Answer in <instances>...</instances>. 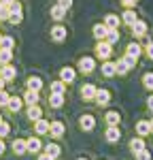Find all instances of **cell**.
<instances>
[{"label": "cell", "instance_id": "obj_39", "mask_svg": "<svg viewBox=\"0 0 153 160\" xmlns=\"http://www.w3.org/2000/svg\"><path fill=\"white\" fill-rule=\"evenodd\" d=\"M9 130H11L9 124H4V122L0 124V137H7V135H9Z\"/></svg>", "mask_w": 153, "mask_h": 160}, {"label": "cell", "instance_id": "obj_46", "mask_svg": "<svg viewBox=\"0 0 153 160\" xmlns=\"http://www.w3.org/2000/svg\"><path fill=\"white\" fill-rule=\"evenodd\" d=\"M4 83H7V81H4V79H2V77H0V90H2V88H4Z\"/></svg>", "mask_w": 153, "mask_h": 160}, {"label": "cell", "instance_id": "obj_41", "mask_svg": "<svg viewBox=\"0 0 153 160\" xmlns=\"http://www.w3.org/2000/svg\"><path fill=\"white\" fill-rule=\"evenodd\" d=\"M58 4H62L64 9H66V11H68V9H70V7H72V0H58Z\"/></svg>", "mask_w": 153, "mask_h": 160}, {"label": "cell", "instance_id": "obj_23", "mask_svg": "<svg viewBox=\"0 0 153 160\" xmlns=\"http://www.w3.org/2000/svg\"><path fill=\"white\" fill-rule=\"evenodd\" d=\"M11 58H13V51L11 49L0 47V64H2V66H4V64H11Z\"/></svg>", "mask_w": 153, "mask_h": 160}, {"label": "cell", "instance_id": "obj_38", "mask_svg": "<svg viewBox=\"0 0 153 160\" xmlns=\"http://www.w3.org/2000/svg\"><path fill=\"white\" fill-rule=\"evenodd\" d=\"M9 15H11L9 13V7L7 4H0V19H9Z\"/></svg>", "mask_w": 153, "mask_h": 160}, {"label": "cell", "instance_id": "obj_43", "mask_svg": "<svg viewBox=\"0 0 153 160\" xmlns=\"http://www.w3.org/2000/svg\"><path fill=\"white\" fill-rule=\"evenodd\" d=\"M147 105H149V109L153 111V94H149V98H147Z\"/></svg>", "mask_w": 153, "mask_h": 160}, {"label": "cell", "instance_id": "obj_45", "mask_svg": "<svg viewBox=\"0 0 153 160\" xmlns=\"http://www.w3.org/2000/svg\"><path fill=\"white\" fill-rule=\"evenodd\" d=\"M11 2H15V0H0V4H7V7H9Z\"/></svg>", "mask_w": 153, "mask_h": 160}, {"label": "cell", "instance_id": "obj_24", "mask_svg": "<svg viewBox=\"0 0 153 160\" xmlns=\"http://www.w3.org/2000/svg\"><path fill=\"white\" fill-rule=\"evenodd\" d=\"M130 149L136 154V152H140V149H145V141H142V137H136V139H132L130 141Z\"/></svg>", "mask_w": 153, "mask_h": 160}, {"label": "cell", "instance_id": "obj_50", "mask_svg": "<svg viewBox=\"0 0 153 160\" xmlns=\"http://www.w3.org/2000/svg\"><path fill=\"white\" fill-rule=\"evenodd\" d=\"M79 160H85V158H79Z\"/></svg>", "mask_w": 153, "mask_h": 160}, {"label": "cell", "instance_id": "obj_37", "mask_svg": "<svg viewBox=\"0 0 153 160\" xmlns=\"http://www.w3.org/2000/svg\"><path fill=\"white\" fill-rule=\"evenodd\" d=\"M9 19H11L13 24H19V22L24 19V13H21V11H19V13H11V15H9Z\"/></svg>", "mask_w": 153, "mask_h": 160}, {"label": "cell", "instance_id": "obj_17", "mask_svg": "<svg viewBox=\"0 0 153 160\" xmlns=\"http://www.w3.org/2000/svg\"><path fill=\"white\" fill-rule=\"evenodd\" d=\"M40 115H43V111H40V107H36V105H30V107H28V118H30L32 122H36V120H40Z\"/></svg>", "mask_w": 153, "mask_h": 160}, {"label": "cell", "instance_id": "obj_25", "mask_svg": "<svg viewBox=\"0 0 153 160\" xmlns=\"http://www.w3.org/2000/svg\"><path fill=\"white\" fill-rule=\"evenodd\" d=\"M49 105L53 107V109H60V107L64 105V94H51Z\"/></svg>", "mask_w": 153, "mask_h": 160}, {"label": "cell", "instance_id": "obj_10", "mask_svg": "<svg viewBox=\"0 0 153 160\" xmlns=\"http://www.w3.org/2000/svg\"><path fill=\"white\" fill-rule=\"evenodd\" d=\"M91 32H94V37L98 38V41H104V38H106V34H109V28H106L104 24H96Z\"/></svg>", "mask_w": 153, "mask_h": 160}, {"label": "cell", "instance_id": "obj_32", "mask_svg": "<svg viewBox=\"0 0 153 160\" xmlns=\"http://www.w3.org/2000/svg\"><path fill=\"white\" fill-rule=\"evenodd\" d=\"M104 41H106V43H111V45H115V43L119 41V32H117V30H109V34H106Z\"/></svg>", "mask_w": 153, "mask_h": 160}, {"label": "cell", "instance_id": "obj_9", "mask_svg": "<svg viewBox=\"0 0 153 160\" xmlns=\"http://www.w3.org/2000/svg\"><path fill=\"white\" fill-rule=\"evenodd\" d=\"M75 68H70V66H66V68H62L60 71V79H62L64 83H70V81H75Z\"/></svg>", "mask_w": 153, "mask_h": 160}, {"label": "cell", "instance_id": "obj_48", "mask_svg": "<svg viewBox=\"0 0 153 160\" xmlns=\"http://www.w3.org/2000/svg\"><path fill=\"white\" fill-rule=\"evenodd\" d=\"M151 132H153V120H151Z\"/></svg>", "mask_w": 153, "mask_h": 160}, {"label": "cell", "instance_id": "obj_18", "mask_svg": "<svg viewBox=\"0 0 153 160\" xmlns=\"http://www.w3.org/2000/svg\"><path fill=\"white\" fill-rule=\"evenodd\" d=\"M49 126H51V124L47 122V120H43V118H40V120H36V124H34V128H36L38 135H45V132H49Z\"/></svg>", "mask_w": 153, "mask_h": 160}, {"label": "cell", "instance_id": "obj_34", "mask_svg": "<svg viewBox=\"0 0 153 160\" xmlns=\"http://www.w3.org/2000/svg\"><path fill=\"white\" fill-rule=\"evenodd\" d=\"M0 45H2L4 49H13V45H15V38H11V37H2Z\"/></svg>", "mask_w": 153, "mask_h": 160}, {"label": "cell", "instance_id": "obj_14", "mask_svg": "<svg viewBox=\"0 0 153 160\" xmlns=\"http://www.w3.org/2000/svg\"><path fill=\"white\" fill-rule=\"evenodd\" d=\"M13 152L15 154H26L28 152V141H21V139H17V141H13Z\"/></svg>", "mask_w": 153, "mask_h": 160}, {"label": "cell", "instance_id": "obj_47", "mask_svg": "<svg viewBox=\"0 0 153 160\" xmlns=\"http://www.w3.org/2000/svg\"><path fill=\"white\" fill-rule=\"evenodd\" d=\"M2 152H4V143L0 141V154H2Z\"/></svg>", "mask_w": 153, "mask_h": 160}, {"label": "cell", "instance_id": "obj_29", "mask_svg": "<svg viewBox=\"0 0 153 160\" xmlns=\"http://www.w3.org/2000/svg\"><path fill=\"white\" fill-rule=\"evenodd\" d=\"M28 152H32V154L40 152V141H38V139H30V141H28Z\"/></svg>", "mask_w": 153, "mask_h": 160}, {"label": "cell", "instance_id": "obj_11", "mask_svg": "<svg viewBox=\"0 0 153 160\" xmlns=\"http://www.w3.org/2000/svg\"><path fill=\"white\" fill-rule=\"evenodd\" d=\"M136 132H138V137H145L151 132V122H147V120H140L138 124H136Z\"/></svg>", "mask_w": 153, "mask_h": 160}, {"label": "cell", "instance_id": "obj_13", "mask_svg": "<svg viewBox=\"0 0 153 160\" xmlns=\"http://www.w3.org/2000/svg\"><path fill=\"white\" fill-rule=\"evenodd\" d=\"M24 100L28 102V107H30V105H36V102H38V90H30V88H28V90H26Z\"/></svg>", "mask_w": 153, "mask_h": 160}, {"label": "cell", "instance_id": "obj_4", "mask_svg": "<svg viewBox=\"0 0 153 160\" xmlns=\"http://www.w3.org/2000/svg\"><path fill=\"white\" fill-rule=\"evenodd\" d=\"M119 24H121V17H117V15H113V13L104 17V26H106L109 30H117Z\"/></svg>", "mask_w": 153, "mask_h": 160}, {"label": "cell", "instance_id": "obj_42", "mask_svg": "<svg viewBox=\"0 0 153 160\" xmlns=\"http://www.w3.org/2000/svg\"><path fill=\"white\" fill-rule=\"evenodd\" d=\"M136 2H138V0H121V4H123V7H128V9H132Z\"/></svg>", "mask_w": 153, "mask_h": 160}, {"label": "cell", "instance_id": "obj_21", "mask_svg": "<svg viewBox=\"0 0 153 160\" xmlns=\"http://www.w3.org/2000/svg\"><path fill=\"white\" fill-rule=\"evenodd\" d=\"M126 56H130V58H136V60H138V56H140V45H138V43H130V45H128V49H126Z\"/></svg>", "mask_w": 153, "mask_h": 160}, {"label": "cell", "instance_id": "obj_16", "mask_svg": "<svg viewBox=\"0 0 153 160\" xmlns=\"http://www.w3.org/2000/svg\"><path fill=\"white\" fill-rule=\"evenodd\" d=\"M100 71H102V75H104V77H113V75L117 73V66H115L113 62H104Z\"/></svg>", "mask_w": 153, "mask_h": 160}, {"label": "cell", "instance_id": "obj_31", "mask_svg": "<svg viewBox=\"0 0 153 160\" xmlns=\"http://www.w3.org/2000/svg\"><path fill=\"white\" fill-rule=\"evenodd\" d=\"M7 107H9L11 111H15V113H17V111L21 109V98H17V96H15V98H11V100H9V105H7Z\"/></svg>", "mask_w": 153, "mask_h": 160}, {"label": "cell", "instance_id": "obj_33", "mask_svg": "<svg viewBox=\"0 0 153 160\" xmlns=\"http://www.w3.org/2000/svg\"><path fill=\"white\" fill-rule=\"evenodd\" d=\"M142 86L147 88V90H153V73H145V77H142Z\"/></svg>", "mask_w": 153, "mask_h": 160}, {"label": "cell", "instance_id": "obj_2", "mask_svg": "<svg viewBox=\"0 0 153 160\" xmlns=\"http://www.w3.org/2000/svg\"><path fill=\"white\" fill-rule=\"evenodd\" d=\"M94 68H96V62H94V58H81V60H79V71H81V73L89 75Z\"/></svg>", "mask_w": 153, "mask_h": 160}, {"label": "cell", "instance_id": "obj_51", "mask_svg": "<svg viewBox=\"0 0 153 160\" xmlns=\"http://www.w3.org/2000/svg\"><path fill=\"white\" fill-rule=\"evenodd\" d=\"M0 41H2V37H0Z\"/></svg>", "mask_w": 153, "mask_h": 160}, {"label": "cell", "instance_id": "obj_36", "mask_svg": "<svg viewBox=\"0 0 153 160\" xmlns=\"http://www.w3.org/2000/svg\"><path fill=\"white\" fill-rule=\"evenodd\" d=\"M9 100H11V96H9L4 90H0V107H7V105H9Z\"/></svg>", "mask_w": 153, "mask_h": 160}, {"label": "cell", "instance_id": "obj_44", "mask_svg": "<svg viewBox=\"0 0 153 160\" xmlns=\"http://www.w3.org/2000/svg\"><path fill=\"white\" fill-rule=\"evenodd\" d=\"M38 160H55V158H51L49 154H43V156H38Z\"/></svg>", "mask_w": 153, "mask_h": 160}, {"label": "cell", "instance_id": "obj_35", "mask_svg": "<svg viewBox=\"0 0 153 160\" xmlns=\"http://www.w3.org/2000/svg\"><path fill=\"white\" fill-rule=\"evenodd\" d=\"M134 156H136V160H151V152H149V149H140Z\"/></svg>", "mask_w": 153, "mask_h": 160}, {"label": "cell", "instance_id": "obj_40", "mask_svg": "<svg viewBox=\"0 0 153 160\" xmlns=\"http://www.w3.org/2000/svg\"><path fill=\"white\" fill-rule=\"evenodd\" d=\"M145 51H147V58H149V60H153V43H151V41L147 43V47H145Z\"/></svg>", "mask_w": 153, "mask_h": 160}, {"label": "cell", "instance_id": "obj_8", "mask_svg": "<svg viewBox=\"0 0 153 160\" xmlns=\"http://www.w3.org/2000/svg\"><path fill=\"white\" fill-rule=\"evenodd\" d=\"M132 34H134V37H145V34H147V24L136 19V22L132 24Z\"/></svg>", "mask_w": 153, "mask_h": 160}, {"label": "cell", "instance_id": "obj_6", "mask_svg": "<svg viewBox=\"0 0 153 160\" xmlns=\"http://www.w3.org/2000/svg\"><path fill=\"white\" fill-rule=\"evenodd\" d=\"M119 139H121V130H119L117 126H109V128H106V141L117 143Z\"/></svg>", "mask_w": 153, "mask_h": 160}, {"label": "cell", "instance_id": "obj_7", "mask_svg": "<svg viewBox=\"0 0 153 160\" xmlns=\"http://www.w3.org/2000/svg\"><path fill=\"white\" fill-rule=\"evenodd\" d=\"M96 102H98V105H100V107H104V105H109V100H111V94H109V90H98V92H96Z\"/></svg>", "mask_w": 153, "mask_h": 160}, {"label": "cell", "instance_id": "obj_15", "mask_svg": "<svg viewBox=\"0 0 153 160\" xmlns=\"http://www.w3.org/2000/svg\"><path fill=\"white\" fill-rule=\"evenodd\" d=\"M94 126H96V120H94V115H83V118H81V128H83V130H91V128H94Z\"/></svg>", "mask_w": 153, "mask_h": 160}, {"label": "cell", "instance_id": "obj_28", "mask_svg": "<svg viewBox=\"0 0 153 160\" xmlns=\"http://www.w3.org/2000/svg\"><path fill=\"white\" fill-rule=\"evenodd\" d=\"M64 90H66V86H64L62 79H60V81H53V83H51V92H53V94H64Z\"/></svg>", "mask_w": 153, "mask_h": 160}, {"label": "cell", "instance_id": "obj_20", "mask_svg": "<svg viewBox=\"0 0 153 160\" xmlns=\"http://www.w3.org/2000/svg\"><path fill=\"white\" fill-rule=\"evenodd\" d=\"M51 38H55V41H64V38H66V28H64V26H55V28L51 30Z\"/></svg>", "mask_w": 153, "mask_h": 160}, {"label": "cell", "instance_id": "obj_1", "mask_svg": "<svg viewBox=\"0 0 153 160\" xmlns=\"http://www.w3.org/2000/svg\"><path fill=\"white\" fill-rule=\"evenodd\" d=\"M111 51H113V45H111V43H106V41H98V45H96V53L100 56L102 60H109Z\"/></svg>", "mask_w": 153, "mask_h": 160}, {"label": "cell", "instance_id": "obj_27", "mask_svg": "<svg viewBox=\"0 0 153 160\" xmlns=\"http://www.w3.org/2000/svg\"><path fill=\"white\" fill-rule=\"evenodd\" d=\"M119 120H121V118H119L117 111H109V113H106V124H109V126H117Z\"/></svg>", "mask_w": 153, "mask_h": 160}, {"label": "cell", "instance_id": "obj_12", "mask_svg": "<svg viewBox=\"0 0 153 160\" xmlns=\"http://www.w3.org/2000/svg\"><path fill=\"white\" fill-rule=\"evenodd\" d=\"M49 135L55 137V139H60V137L64 135V124H62V122H53V124L49 126Z\"/></svg>", "mask_w": 153, "mask_h": 160}, {"label": "cell", "instance_id": "obj_19", "mask_svg": "<svg viewBox=\"0 0 153 160\" xmlns=\"http://www.w3.org/2000/svg\"><path fill=\"white\" fill-rule=\"evenodd\" d=\"M60 152H62V149H60L58 143H47V145H45V154H49L51 158H58V156H60Z\"/></svg>", "mask_w": 153, "mask_h": 160}, {"label": "cell", "instance_id": "obj_3", "mask_svg": "<svg viewBox=\"0 0 153 160\" xmlns=\"http://www.w3.org/2000/svg\"><path fill=\"white\" fill-rule=\"evenodd\" d=\"M96 86H91V83H85V86L81 88V96H83V100H94L96 98Z\"/></svg>", "mask_w": 153, "mask_h": 160}, {"label": "cell", "instance_id": "obj_22", "mask_svg": "<svg viewBox=\"0 0 153 160\" xmlns=\"http://www.w3.org/2000/svg\"><path fill=\"white\" fill-rule=\"evenodd\" d=\"M64 15H66V9H64L62 4H55V7L51 9V17H53L55 22H60V19H62Z\"/></svg>", "mask_w": 153, "mask_h": 160}, {"label": "cell", "instance_id": "obj_5", "mask_svg": "<svg viewBox=\"0 0 153 160\" xmlns=\"http://www.w3.org/2000/svg\"><path fill=\"white\" fill-rule=\"evenodd\" d=\"M0 71H2V73H0V77H2L4 81H13V79H15V75H17V71L13 68L11 64H4Z\"/></svg>", "mask_w": 153, "mask_h": 160}, {"label": "cell", "instance_id": "obj_30", "mask_svg": "<svg viewBox=\"0 0 153 160\" xmlns=\"http://www.w3.org/2000/svg\"><path fill=\"white\" fill-rule=\"evenodd\" d=\"M28 88H30V90H40V88H43V81H40L38 77H30V79H28Z\"/></svg>", "mask_w": 153, "mask_h": 160}, {"label": "cell", "instance_id": "obj_49", "mask_svg": "<svg viewBox=\"0 0 153 160\" xmlns=\"http://www.w3.org/2000/svg\"><path fill=\"white\" fill-rule=\"evenodd\" d=\"M0 124H2V115H0Z\"/></svg>", "mask_w": 153, "mask_h": 160}, {"label": "cell", "instance_id": "obj_26", "mask_svg": "<svg viewBox=\"0 0 153 160\" xmlns=\"http://www.w3.org/2000/svg\"><path fill=\"white\" fill-rule=\"evenodd\" d=\"M136 19H138V17H136V13L132 11V9H128V11L123 13V15H121V22H126L128 26H132L134 22H136Z\"/></svg>", "mask_w": 153, "mask_h": 160}, {"label": "cell", "instance_id": "obj_52", "mask_svg": "<svg viewBox=\"0 0 153 160\" xmlns=\"http://www.w3.org/2000/svg\"><path fill=\"white\" fill-rule=\"evenodd\" d=\"M0 73H2V71H0Z\"/></svg>", "mask_w": 153, "mask_h": 160}]
</instances>
